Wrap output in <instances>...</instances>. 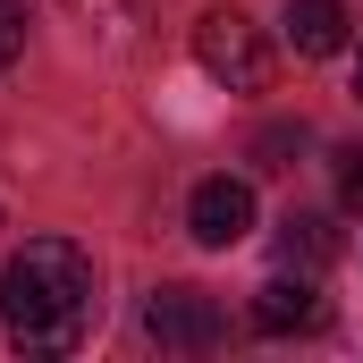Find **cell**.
<instances>
[{"mask_svg":"<svg viewBox=\"0 0 363 363\" xmlns=\"http://www.w3.org/2000/svg\"><path fill=\"white\" fill-rule=\"evenodd\" d=\"M321 313H330V304H321V279H313V271H287V262H279V279L254 296V330H262V338L321 330Z\"/></svg>","mask_w":363,"mask_h":363,"instance_id":"5","label":"cell"},{"mask_svg":"<svg viewBox=\"0 0 363 363\" xmlns=\"http://www.w3.org/2000/svg\"><path fill=\"white\" fill-rule=\"evenodd\" d=\"M194 68L228 93H262L271 85V43L245 9H203L194 17Z\"/></svg>","mask_w":363,"mask_h":363,"instance_id":"2","label":"cell"},{"mask_svg":"<svg viewBox=\"0 0 363 363\" xmlns=\"http://www.w3.org/2000/svg\"><path fill=\"white\" fill-rule=\"evenodd\" d=\"M287 152H304V127H262V135H254V161H262V169H296Z\"/></svg>","mask_w":363,"mask_h":363,"instance_id":"9","label":"cell"},{"mask_svg":"<svg viewBox=\"0 0 363 363\" xmlns=\"http://www.w3.org/2000/svg\"><path fill=\"white\" fill-rule=\"evenodd\" d=\"M355 93H363V60H355Z\"/></svg>","mask_w":363,"mask_h":363,"instance_id":"12","label":"cell"},{"mask_svg":"<svg viewBox=\"0 0 363 363\" xmlns=\"http://www.w3.org/2000/svg\"><path fill=\"white\" fill-rule=\"evenodd\" d=\"M279 262H287V271H330V262H338V228L313 220V211H287V228H279Z\"/></svg>","mask_w":363,"mask_h":363,"instance_id":"7","label":"cell"},{"mask_svg":"<svg viewBox=\"0 0 363 363\" xmlns=\"http://www.w3.org/2000/svg\"><path fill=\"white\" fill-rule=\"evenodd\" d=\"M101 296H93V254L68 237H26L0 271V330L26 355H68L93 330Z\"/></svg>","mask_w":363,"mask_h":363,"instance_id":"1","label":"cell"},{"mask_svg":"<svg viewBox=\"0 0 363 363\" xmlns=\"http://www.w3.org/2000/svg\"><path fill=\"white\" fill-rule=\"evenodd\" d=\"M186 228H194V245H211V254L245 245V237H254V186L245 178H203L186 194Z\"/></svg>","mask_w":363,"mask_h":363,"instance_id":"4","label":"cell"},{"mask_svg":"<svg viewBox=\"0 0 363 363\" xmlns=\"http://www.w3.org/2000/svg\"><path fill=\"white\" fill-rule=\"evenodd\" d=\"M68 17H77L85 34H101V43H127V34L144 26V0H68Z\"/></svg>","mask_w":363,"mask_h":363,"instance_id":"8","label":"cell"},{"mask_svg":"<svg viewBox=\"0 0 363 363\" xmlns=\"http://www.w3.org/2000/svg\"><path fill=\"white\" fill-rule=\"evenodd\" d=\"M287 51L296 60L347 51V0H287Z\"/></svg>","mask_w":363,"mask_h":363,"instance_id":"6","label":"cell"},{"mask_svg":"<svg viewBox=\"0 0 363 363\" xmlns=\"http://www.w3.org/2000/svg\"><path fill=\"white\" fill-rule=\"evenodd\" d=\"M17 51H26V9H17V0H0V77L17 68Z\"/></svg>","mask_w":363,"mask_h":363,"instance_id":"10","label":"cell"},{"mask_svg":"<svg viewBox=\"0 0 363 363\" xmlns=\"http://www.w3.org/2000/svg\"><path fill=\"white\" fill-rule=\"evenodd\" d=\"M338 203H347V211H363V144H347V152H338Z\"/></svg>","mask_w":363,"mask_h":363,"instance_id":"11","label":"cell"},{"mask_svg":"<svg viewBox=\"0 0 363 363\" xmlns=\"http://www.w3.org/2000/svg\"><path fill=\"white\" fill-rule=\"evenodd\" d=\"M144 338H152V347H186V355H203V347L228 338V321H220V304H211L203 287H161V296L144 304Z\"/></svg>","mask_w":363,"mask_h":363,"instance_id":"3","label":"cell"}]
</instances>
